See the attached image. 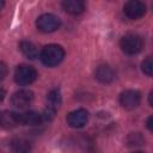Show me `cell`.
Returning a JSON list of instances; mask_svg holds the SVG:
<instances>
[{
  "label": "cell",
  "mask_w": 153,
  "mask_h": 153,
  "mask_svg": "<svg viewBox=\"0 0 153 153\" xmlns=\"http://www.w3.org/2000/svg\"><path fill=\"white\" fill-rule=\"evenodd\" d=\"M88 121V112L85 109H76L67 115V123L72 128H82Z\"/></svg>",
  "instance_id": "obj_8"
},
{
  "label": "cell",
  "mask_w": 153,
  "mask_h": 153,
  "mask_svg": "<svg viewBox=\"0 0 153 153\" xmlns=\"http://www.w3.org/2000/svg\"><path fill=\"white\" fill-rule=\"evenodd\" d=\"M11 149L13 153H30L31 143L24 137H14L11 141Z\"/></svg>",
  "instance_id": "obj_13"
},
{
  "label": "cell",
  "mask_w": 153,
  "mask_h": 153,
  "mask_svg": "<svg viewBox=\"0 0 153 153\" xmlns=\"http://www.w3.org/2000/svg\"><path fill=\"white\" fill-rule=\"evenodd\" d=\"M94 76L99 82L109 84L115 79V71L108 65H102L96 69Z\"/></svg>",
  "instance_id": "obj_11"
},
{
  "label": "cell",
  "mask_w": 153,
  "mask_h": 153,
  "mask_svg": "<svg viewBox=\"0 0 153 153\" xmlns=\"http://www.w3.org/2000/svg\"><path fill=\"white\" fill-rule=\"evenodd\" d=\"M32 100H33V92L30 90H19L14 92L11 97V103L19 109H24L29 106L32 103Z\"/></svg>",
  "instance_id": "obj_7"
},
{
  "label": "cell",
  "mask_w": 153,
  "mask_h": 153,
  "mask_svg": "<svg viewBox=\"0 0 153 153\" xmlns=\"http://www.w3.org/2000/svg\"><path fill=\"white\" fill-rule=\"evenodd\" d=\"M19 122L23 126H39L43 122V117L42 114L33 110H29L23 114H19Z\"/></svg>",
  "instance_id": "obj_10"
},
{
  "label": "cell",
  "mask_w": 153,
  "mask_h": 153,
  "mask_svg": "<svg viewBox=\"0 0 153 153\" xmlns=\"http://www.w3.org/2000/svg\"><path fill=\"white\" fill-rule=\"evenodd\" d=\"M147 128L152 131V116H149V117L147 118Z\"/></svg>",
  "instance_id": "obj_20"
},
{
  "label": "cell",
  "mask_w": 153,
  "mask_h": 153,
  "mask_svg": "<svg viewBox=\"0 0 153 153\" xmlns=\"http://www.w3.org/2000/svg\"><path fill=\"white\" fill-rule=\"evenodd\" d=\"M19 49L27 59L33 60V59L38 57V50H37L36 45L30 41H22L19 43Z\"/></svg>",
  "instance_id": "obj_15"
},
{
  "label": "cell",
  "mask_w": 153,
  "mask_h": 153,
  "mask_svg": "<svg viewBox=\"0 0 153 153\" xmlns=\"http://www.w3.org/2000/svg\"><path fill=\"white\" fill-rule=\"evenodd\" d=\"M39 57L47 67H55L63 60L65 50L59 44H48L42 49Z\"/></svg>",
  "instance_id": "obj_1"
},
{
  "label": "cell",
  "mask_w": 153,
  "mask_h": 153,
  "mask_svg": "<svg viewBox=\"0 0 153 153\" xmlns=\"http://www.w3.org/2000/svg\"><path fill=\"white\" fill-rule=\"evenodd\" d=\"M141 102V93L137 90H126L120 96V103L124 109H135Z\"/></svg>",
  "instance_id": "obj_6"
},
{
  "label": "cell",
  "mask_w": 153,
  "mask_h": 153,
  "mask_svg": "<svg viewBox=\"0 0 153 153\" xmlns=\"http://www.w3.org/2000/svg\"><path fill=\"white\" fill-rule=\"evenodd\" d=\"M7 73H8V69H7L6 63H5V62H2V61H0V81H1V80H4V79L6 78Z\"/></svg>",
  "instance_id": "obj_18"
},
{
  "label": "cell",
  "mask_w": 153,
  "mask_h": 153,
  "mask_svg": "<svg viewBox=\"0 0 153 153\" xmlns=\"http://www.w3.org/2000/svg\"><path fill=\"white\" fill-rule=\"evenodd\" d=\"M62 7L67 13L76 16L85 11V2L81 0H65L62 1Z\"/></svg>",
  "instance_id": "obj_12"
},
{
  "label": "cell",
  "mask_w": 153,
  "mask_h": 153,
  "mask_svg": "<svg viewBox=\"0 0 153 153\" xmlns=\"http://www.w3.org/2000/svg\"><path fill=\"white\" fill-rule=\"evenodd\" d=\"M19 114L11 111V110H4L0 112V127L4 129H13L17 126H19Z\"/></svg>",
  "instance_id": "obj_9"
},
{
  "label": "cell",
  "mask_w": 153,
  "mask_h": 153,
  "mask_svg": "<svg viewBox=\"0 0 153 153\" xmlns=\"http://www.w3.org/2000/svg\"><path fill=\"white\" fill-rule=\"evenodd\" d=\"M61 102H62V98H61L60 91L59 90H51L47 97V109H50V110L56 112V110L61 105Z\"/></svg>",
  "instance_id": "obj_14"
},
{
  "label": "cell",
  "mask_w": 153,
  "mask_h": 153,
  "mask_svg": "<svg viewBox=\"0 0 153 153\" xmlns=\"http://www.w3.org/2000/svg\"><path fill=\"white\" fill-rule=\"evenodd\" d=\"M126 142L128 146H140L145 142V139L140 133H131L127 136Z\"/></svg>",
  "instance_id": "obj_16"
},
{
  "label": "cell",
  "mask_w": 153,
  "mask_h": 153,
  "mask_svg": "<svg viewBox=\"0 0 153 153\" xmlns=\"http://www.w3.org/2000/svg\"><path fill=\"white\" fill-rule=\"evenodd\" d=\"M5 96H6V92H5V90L0 87V103H1L2 100H4V98H5Z\"/></svg>",
  "instance_id": "obj_19"
},
{
  "label": "cell",
  "mask_w": 153,
  "mask_h": 153,
  "mask_svg": "<svg viewBox=\"0 0 153 153\" xmlns=\"http://www.w3.org/2000/svg\"><path fill=\"white\" fill-rule=\"evenodd\" d=\"M120 47L127 55H136L143 48V41L139 35L128 33L124 35L120 41Z\"/></svg>",
  "instance_id": "obj_2"
},
{
  "label": "cell",
  "mask_w": 153,
  "mask_h": 153,
  "mask_svg": "<svg viewBox=\"0 0 153 153\" xmlns=\"http://www.w3.org/2000/svg\"><path fill=\"white\" fill-rule=\"evenodd\" d=\"M123 12L124 14L133 20L140 19L141 17L145 16L146 13V5L141 1H136V0H131L124 4L123 6Z\"/></svg>",
  "instance_id": "obj_5"
},
{
  "label": "cell",
  "mask_w": 153,
  "mask_h": 153,
  "mask_svg": "<svg viewBox=\"0 0 153 153\" xmlns=\"http://www.w3.org/2000/svg\"><path fill=\"white\" fill-rule=\"evenodd\" d=\"M4 5H5V2H4V1H1V0H0V10H1V8H2V7H4Z\"/></svg>",
  "instance_id": "obj_21"
},
{
  "label": "cell",
  "mask_w": 153,
  "mask_h": 153,
  "mask_svg": "<svg viewBox=\"0 0 153 153\" xmlns=\"http://www.w3.org/2000/svg\"><path fill=\"white\" fill-rule=\"evenodd\" d=\"M36 26L42 32H54L61 26V19L55 14L44 13L36 19Z\"/></svg>",
  "instance_id": "obj_3"
},
{
  "label": "cell",
  "mask_w": 153,
  "mask_h": 153,
  "mask_svg": "<svg viewBox=\"0 0 153 153\" xmlns=\"http://www.w3.org/2000/svg\"><path fill=\"white\" fill-rule=\"evenodd\" d=\"M37 79V71L29 65H20L16 68L14 80L18 85L25 86L32 84Z\"/></svg>",
  "instance_id": "obj_4"
},
{
  "label": "cell",
  "mask_w": 153,
  "mask_h": 153,
  "mask_svg": "<svg viewBox=\"0 0 153 153\" xmlns=\"http://www.w3.org/2000/svg\"><path fill=\"white\" fill-rule=\"evenodd\" d=\"M133 153H143V152H141V151H136V152H133Z\"/></svg>",
  "instance_id": "obj_22"
},
{
  "label": "cell",
  "mask_w": 153,
  "mask_h": 153,
  "mask_svg": "<svg viewBox=\"0 0 153 153\" xmlns=\"http://www.w3.org/2000/svg\"><path fill=\"white\" fill-rule=\"evenodd\" d=\"M141 69H142V72H143L145 74H147L148 76H152V74H153V61H152V57H151V56L146 57V59L142 61V63H141Z\"/></svg>",
  "instance_id": "obj_17"
}]
</instances>
